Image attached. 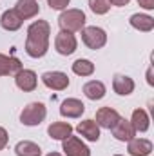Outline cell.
Instances as JSON below:
<instances>
[{
	"mask_svg": "<svg viewBox=\"0 0 154 156\" xmlns=\"http://www.w3.org/2000/svg\"><path fill=\"white\" fill-rule=\"evenodd\" d=\"M49 35L51 27L45 20H37L27 27V40H26V53L31 58L45 56L49 49Z\"/></svg>",
	"mask_w": 154,
	"mask_h": 156,
	"instance_id": "6da1fadb",
	"label": "cell"
},
{
	"mask_svg": "<svg viewBox=\"0 0 154 156\" xmlns=\"http://www.w3.org/2000/svg\"><path fill=\"white\" fill-rule=\"evenodd\" d=\"M58 24L62 27V31H82L85 27V13L82 9H67L58 16Z\"/></svg>",
	"mask_w": 154,
	"mask_h": 156,
	"instance_id": "7a4b0ae2",
	"label": "cell"
},
{
	"mask_svg": "<svg viewBox=\"0 0 154 156\" xmlns=\"http://www.w3.org/2000/svg\"><path fill=\"white\" fill-rule=\"evenodd\" d=\"M47 115V109L44 104L40 102H31L24 107V111L20 113V122L27 127H33V125H40Z\"/></svg>",
	"mask_w": 154,
	"mask_h": 156,
	"instance_id": "3957f363",
	"label": "cell"
},
{
	"mask_svg": "<svg viewBox=\"0 0 154 156\" xmlns=\"http://www.w3.org/2000/svg\"><path fill=\"white\" fill-rule=\"evenodd\" d=\"M82 42L89 47V49H102L107 44V33L102 27L96 26H89L82 29Z\"/></svg>",
	"mask_w": 154,
	"mask_h": 156,
	"instance_id": "277c9868",
	"label": "cell"
},
{
	"mask_svg": "<svg viewBox=\"0 0 154 156\" xmlns=\"http://www.w3.org/2000/svg\"><path fill=\"white\" fill-rule=\"evenodd\" d=\"M76 45H78V42H76V38H75V35L69 33V31H60V33L56 35V38H54V47H56V51H58L62 56L73 55V53L76 51Z\"/></svg>",
	"mask_w": 154,
	"mask_h": 156,
	"instance_id": "5b68a950",
	"label": "cell"
},
{
	"mask_svg": "<svg viewBox=\"0 0 154 156\" xmlns=\"http://www.w3.org/2000/svg\"><path fill=\"white\" fill-rule=\"evenodd\" d=\"M62 151L65 156H91V149L76 136H67L62 140Z\"/></svg>",
	"mask_w": 154,
	"mask_h": 156,
	"instance_id": "8992f818",
	"label": "cell"
},
{
	"mask_svg": "<svg viewBox=\"0 0 154 156\" xmlns=\"http://www.w3.org/2000/svg\"><path fill=\"white\" fill-rule=\"evenodd\" d=\"M42 82L45 87H49L53 91H64L69 85V76L62 71H47L42 75Z\"/></svg>",
	"mask_w": 154,
	"mask_h": 156,
	"instance_id": "52a82bcc",
	"label": "cell"
},
{
	"mask_svg": "<svg viewBox=\"0 0 154 156\" xmlns=\"http://www.w3.org/2000/svg\"><path fill=\"white\" fill-rule=\"evenodd\" d=\"M15 83L20 91L24 93H31L37 89V83H38V78L37 73L31 71V69H20L16 75H15Z\"/></svg>",
	"mask_w": 154,
	"mask_h": 156,
	"instance_id": "ba28073f",
	"label": "cell"
},
{
	"mask_svg": "<svg viewBox=\"0 0 154 156\" xmlns=\"http://www.w3.org/2000/svg\"><path fill=\"white\" fill-rule=\"evenodd\" d=\"M111 131H113V136H114L116 140H120V142H129V140H132L134 134H136V131H134L131 120H125V118H121V116H120V120L111 127Z\"/></svg>",
	"mask_w": 154,
	"mask_h": 156,
	"instance_id": "9c48e42d",
	"label": "cell"
},
{
	"mask_svg": "<svg viewBox=\"0 0 154 156\" xmlns=\"http://www.w3.org/2000/svg\"><path fill=\"white\" fill-rule=\"evenodd\" d=\"M85 111V105L78 98H67L60 105V115L65 118H80Z\"/></svg>",
	"mask_w": 154,
	"mask_h": 156,
	"instance_id": "30bf717a",
	"label": "cell"
},
{
	"mask_svg": "<svg viewBox=\"0 0 154 156\" xmlns=\"http://www.w3.org/2000/svg\"><path fill=\"white\" fill-rule=\"evenodd\" d=\"M118 120H120V113L113 107H102L96 111V125L98 127L111 129Z\"/></svg>",
	"mask_w": 154,
	"mask_h": 156,
	"instance_id": "8fae6325",
	"label": "cell"
},
{
	"mask_svg": "<svg viewBox=\"0 0 154 156\" xmlns=\"http://www.w3.org/2000/svg\"><path fill=\"white\" fill-rule=\"evenodd\" d=\"M15 11L22 20H27V18H33L38 15L40 5L37 0H18L15 5Z\"/></svg>",
	"mask_w": 154,
	"mask_h": 156,
	"instance_id": "7c38bea8",
	"label": "cell"
},
{
	"mask_svg": "<svg viewBox=\"0 0 154 156\" xmlns=\"http://www.w3.org/2000/svg\"><path fill=\"white\" fill-rule=\"evenodd\" d=\"M76 133L82 134L89 142H98L100 140V127L96 125L94 120H83L76 125Z\"/></svg>",
	"mask_w": 154,
	"mask_h": 156,
	"instance_id": "4fadbf2b",
	"label": "cell"
},
{
	"mask_svg": "<svg viewBox=\"0 0 154 156\" xmlns=\"http://www.w3.org/2000/svg\"><path fill=\"white\" fill-rule=\"evenodd\" d=\"M127 151L131 156H149L152 153V142L145 138H132L129 140Z\"/></svg>",
	"mask_w": 154,
	"mask_h": 156,
	"instance_id": "5bb4252c",
	"label": "cell"
},
{
	"mask_svg": "<svg viewBox=\"0 0 154 156\" xmlns=\"http://www.w3.org/2000/svg\"><path fill=\"white\" fill-rule=\"evenodd\" d=\"M22 67V62L15 56H7L0 53V76H7V75H16Z\"/></svg>",
	"mask_w": 154,
	"mask_h": 156,
	"instance_id": "9a60e30c",
	"label": "cell"
},
{
	"mask_svg": "<svg viewBox=\"0 0 154 156\" xmlns=\"http://www.w3.org/2000/svg\"><path fill=\"white\" fill-rule=\"evenodd\" d=\"M22 24H24V20L16 15L15 9H7V11H4V15L0 16V26H2L5 31H18V29L22 27Z\"/></svg>",
	"mask_w": 154,
	"mask_h": 156,
	"instance_id": "2e32d148",
	"label": "cell"
},
{
	"mask_svg": "<svg viewBox=\"0 0 154 156\" xmlns=\"http://www.w3.org/2000/svg\"><path fill=\"white\" fill-rule=\"evenodd\" d=\"M47 134L53 140H65L67 136L73 134V127L67 122H54V123H51L47 127Z\"/></svg>",
	"mask_w": 154,
	"mask_h": 156,
	"instance_id": "e0dca14e",
	"label": "cell"
},
{
	"mask_svg": "<svg viewBox=\"0 0 154 156\" xmlns=\"http://www.w3.org/2000/svg\"><path fill=\"white\" fill-rule=\"evenodd\" d=\"M113 89L120 96H127L134 91V80L131 76H125V75H116L113 80Z\"/></svg>",
	"mask_w": 154,
	"mask_h": 156,
	"instance_id": "ac0fdd59",
	"label": "cell"
},
{
	"mask_svg": "<svg viewBox=\"0 0 154 156\" xmlns=\"http://www.w3.org/2000/svg\"><path fill=\"white\" fill-rule=\"evenodd\" d=\"M129 22H131V26H132L134 29H138V31H142V33H149V31L154 29V18L151 16V15L136 13V15L131 16Z\"/></svg>",
	"mask_w": 154,
	"mask_h": 156,
	"instance_id": "d6986e66",
	"label": "cell"
},
{
	"mask_svg": "<svg viewBox=\"0 0 154 156\" xmlns=\"http://www.w3.org/2000/svg\"><path fill=\"white\" fill-rule=\"evenodd\" d=\"M83 94L89 100H102L105 96V85L100 80H91L83 85Z\"/></svg>",
	"mask_w": 154,
	"mask_h": 156,
	"instance_id": "ffe728a7",
	"label": "cell"
},
{
	"mask_svg": "<svg viewBox=\"0 0 154 156\" xmlns=\"http://www.w3.org/2000/svg\"><path fill=\"white\" fill-rule=\"evenodd\" d=\"M131 123H132L134 131H140V133H145V131H149L151 120H149L147 111H143V109H134L132 118H131Z\"/></svg>",
	"mask_w": 154,
	"mask_h": 156,
	"instance_id": "44dd1931",
	"label": "cell"
},
{
	"mask_svg": "<svg viewBox=\"0 0 154 156\" xmlns=\"http://www.w3.org/2000/svg\"><path fill=\"white\" fill-rule=\"evenodd\" d=\"M15 153H16V156H42V149H40L35 142L24 140V142H18L16 144Z\"/></svg>",
	"mask_w": 154,
	"mask_h": 156,
	"instance_id": "7402d4cb",
	"label": "cell"
},
{
	"mask_svg": "<svg viewBox=\"0 0 154 156\" xmlns=\"http://www.w3.org/2000/svg\"><path fill=\"white\" fill-rule=\"evenodd\" d=\"M73 73L78 76H91L94 73V64L91 60L85 58H78L76 62L73 64Z\"/></svg>",
	"mask_w": 154,
	"mask_h": 156,
	"instance_id": "603a6c76",
	"label": "cell"
},
{
	"mask_svg": "<svg viewBox=\"0 0 154 156\" xmlns=\"http://www.w3.org/2000/svg\"><path fill=\"white\" fill-rule=\"evenodd\" d=\"M89 7L94 15H105L111 7L109 0H89Z\"/></svg>",
	"mask_w": 154,
	"mask_h": 156,
	"instance_id": "cb8c5ba5",
	"label": "cell"
},
{
	"mask_svg": "<svg viewBox=\"0 0 154 156\" xmlns=\"http://www.w3.org/2000/svg\"><path fill=\"white\" fill-rule=\"evenodd\" d=\"M69 2L71 0H47V4H49L51 9H65L69 5Z\"/></svg>",
	"mask_w": 154,
	"mask_h": 156,
	"instance_id": "d4e9b609",
	"label": "cell"
},
{
	"mask_svg": "<svg viewBox=\"0 0 154 156\" xmlns=\"http://www.w3.org/2000/svg\"><path fill=\"white\" fill-rule=\"evenodd\" d=\"M7 140H9V136H7V131L4 129V127H0V151L7 145Z\"/></svg>",
	"mask_w": 154,
	"mask_h": 156,
	"instance_id": "484cf974",
	"label": "cell"
},
{
	"mask_svg": "<svg viewBox=\"0 0 154 156\" xmlns=\"http://www.w3.org/2000/svg\"><path fill=\"white\" fill-rule=\"evenodd\" d=\"M138 5H142L143 9L151 11V9H154V0H138Z\"/></svg>",
	"mask_w": 154,
	"mask_h": 156,
	"instance_id": "4316f807",
	"label": "cell"
},
{
	"mask_svg": "<svg viewBox=\"0 0 154 156\" xmlns=\"http://www.w3.org/2000/svg\"><path fill=\"white\" fill-rule=\"evenodd\" d=\"M131 0H109V4H113V5H118V7H123V5H127Z\"/></svg>",
	"mask_w": 154,
	"mask_h": 156,
	"instance_id": "83f0119b",
	"label": "cell"
},
{
	"mask_svg": "<svg viewBox=\"0 0 154 156\" xmlns=\"http://www.w3.org/2000/svg\"><path fill=\"white\" fill-rule=\"evenodd\" d=\"M147 82H149L151 85H154V80H152V69H149V71H147Z\"/></svg>",
	"mask_w": 154,
	"mask_h": 156,
	"instance_id": "f1b7e54d",
	"label": "cell"
},
{
	"mask_svg": "<svg viewBox=\"0 0 154 156\" xmlns=\"http://www.w3.org/2000/svg\"><path fill=\"white\" fill-rule=\"evenodd\" d=\"M47 156H62V154H60V153H54V151H53V153H49Z\"/></svg>",
	"mask_w": 154,
	"mask_h": 156,
	"instance_id": "f546056e",
	"label": "cell"
},
{
	"mask_svg": "<svg viewBox=\"0 0 154 156\" xmlns=\"http://www.w3.org/2000/svg\"><path fill=\"white\" fill-rule=\"evenodd\" d=\"M114 156H121V154H114Z\"/></svg>",
	"mask_w": 154,
	"mask_h": 156,
	"instance_id": "4dcf8cb0",
	"label": "cell"
}]
</instances>
